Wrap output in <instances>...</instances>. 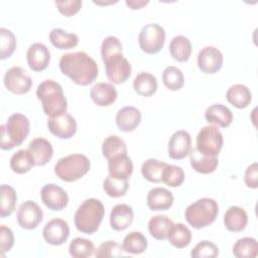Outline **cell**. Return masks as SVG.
<instances>
[{"label": "cell", "instance_id": "15", "mask_svg": "<svg viewBox=\"0 0 258 258\" xmlns=\"http://www.w3.org/2000/svg\"><path fill=\"white\" fill-rule=\"evenodd\" d=\"M48 130L60 139L73 137L77 131V122L69 113H63L56 117H50L47 121Z\"/></svg>", "mask_w": 258, "mask_h": 258}, {"label": "cell", "instance_id": "45", "mask_svg": "<svg viewBox=\"0 0 258 258\" xmlns=\"http://www.w3.org/2000/svg\"><path fill=\"white\" fill-rule=\"evenodd\" d=\"M190 255L194 258H215L219 255V248L213 242L204 240L194 247Z\"/></svg>", "mask_w": 258, "mask_h": 258}, {"label": "cell", "instance_id": "11", "mask_svg": "<svg viewBox=\"0 0 258 258\" xmlns=\"http://www.w3.org/2000/svg\"><path fill=\"white\" fill-rule=\"evenodd\" d=\"M104 64L108 80L116 85L125 83L131 75V64L123 53L108 58Z\"/></svg>", "mask_w": 258, "mask_h": 258}, {"label": "cell", "instance_id": "26", "mask_svg": "<svg viewBox=\"0 0 258 258\" xmlns=\"http://www.w3.org/2000/svg\"><path fill=\"white\" fill-rule=\"evenodd\" d=\"M191 167L199 173L209 174L214 172L219 164L218 156H208L199 152L196 148L189 152Z\"/></svg>", "mask_w": 258, "mask_h": 258}, {"label": "cell", "instance_id": "29", "mask_svg": "<svg viewBox=\"0 0 258 258\" xmlns=\"http://www.w3.org/2000/svg\"><path fill=\"white\" fill-rule=\"evenodd\" d=\"M157 80L148 72H140L133 80L134 91L142 97H150L157 91Z\"/></svg>", "mask_w": 258, "mask_h": 258}, {"label": "cell", "instance_id": "18", "mask_svg": "<svg viewBox=\"0 0 258 258\" xmlns=\"http://www.w3.org/2000/svg\"><path fill=\"white\" fill-rule=\"evenodd\" d=\"M27 150L31 154L35 166H43L47 164L53 156V147L49 140L43 137H36L32 139Z\"/></svg>", "mask_w": 258, "mask_h": 258}, {"label": "cell", "instance_id": "13", "mask_svg": "<svg viewBox=\"0 0 258 258\" xmlns=\"http://www.w3.org/2000/svg\"><path fill=\"white\" fill-rule=\"evenodd\" d=\"M224 57L222 52L214 46L203 47L197 56V64L205 74H215L223 67Z\"/></svg>", "mask_w": 258, "mask_h": 258}, {"label": "cell", "instance_id": "46", "mask_svg": "<svg viewBox=\"0 0 258 258\" xmlns=\"http://www.w3.org/2000/svg\"><path fill=\"white\" fill-rule=\"evenodd\" d=\"M123 247L116 241H106L102 243L95 252V256L98 258L107 257H120L122 256Z\"/></svg>", "mask_w": 258, "mask_h": 258}, {"label": "cell", "instance_id": "33", "mask_svg": "<svg viewBox=\"0 0 258 258\" xmlns=\"http://www.w3.org/2000/svg\"><path fill=\"white\" fill-rule=\"evenodd\" d=\"M166 165V162L155 158L146 159L141 165V174L149 182L158 183L161 181L162 172Z\"/></svg>", "mask_w": 258, "mask_h": 258}, {"label": "cell", "instance_id": "17", "mask_svg": "<svg viewBox=\"0 0 258 258\" xmlns=\"http://www.w3.org/2000/svg\"><path fill=\"white\" fill-rule=\"evenodd\" d=\"M28 67L34 72L44 71L50 63V51L47 46L40 42L32 43L26 52Z\"/></svg>", "mask_w": 258, "mask_h": 258}, {"label": "cell", "instance_id": "3", "mask_svg": "<svg viewBox=\"0 0 258 258\" xmlns=\"http://www.w3.org/2000/svg\"><path fill=\"white\" fill-rule=\"evenodd\" d=\"M36 96L41 103L44 114L49 118L67 112L68 102L59 83L53 80H44L37 86Z\"/></svg>", "mask_w": 258, "mask_h": 258}, {"label": "cell", "instance_id": "7", "mask_svg": "<svg viewBox=\"0 0 258 258\" xmlns=\"http://www.w3.org/2000/svg\"><path fill=\"white\" fill-rule=\"evenodd\" d=\"M165 30L157 23L144 25L138 34V44L141 50L147 54L159 52L165 42Z\"/></svg>", "mask_w": 258, "mask_h": 258}, {"label": "cell", "instance_id": "2", "mask_svg": "<svg viewBox=\"0 0 258 258\" xmlns=\"http://www.w3.org/2000/svg\"><path fill=\"white\" fill-rule=\"evenodd\" d=\"M104 215L105 208L100 200L96 198L87 199L78 207L75 213L76 229L83 234L92 235L98 231Z\"/></svg>", "mask_w": 258, "mask_h": 258}, {"label": "cell", "instance_id": "50", "mask_svg": "<svg viewBox=\"0 0 258 258\" xmlns=\"http://www.w3.org/2000/svg\"><path fill=\"white\" fill-rule=\"evenodd\" d=\"M127 6H129L131 9H140L143 6L148 4V1H143V0H127L126 1Z\"/></svg>", "mask_w": 258, "mask_h": 258}, {"label": "cell", "instance_id": "8", "mask_svg": "<svg viewBox=\"0 0 258 258\" xmlns=\"http://www.w3.org/2000/svg\"><path fill=\"white\" fill-rule=\"evenodd\" d=\"M223 144V134L216 126H205L197 135L196 149L205 155L218 156Z\"/></svg>", "mask_w": 258, "mask_h": 258}, {"label": "cell", "instance_id": "22", "mask_svg": "<svg viewBox=\"0 0 258 258\" xmlns=\"http://www.w3.org/2000/svg\"><path fill=\"white\" fill-rule=\"evenodd\" d=\"M133 210L127 204H117L110 213V225L115 231L126 230L133 222Z\"/></svg>", "mask_w": 258, "mask_h": 258}, {"label": "cell", "instance_id": "27", "mask_svg": "<svg viewBox=\"0 0 258 258\" xmlns=\"http://www.w3.org/2000/svg\"><path fill=\"white\" fill-rule=\"evenodd\" d=\"M192 45L184 35L174 36L169 43V52L172 58L178 62H186L191 55Z\"/></svg>", "mask_w": 258, "mask_h": 258}, {"label": "cell", "instance_id": "16", "mask_svg": "<svg viewBox=\"0 0 258 258\" xmlns=\"http://www.w3.org/2000/svg\"><path fill=\"white\" fill-rule=\"evenodd\" d=\"M191 150V136L185 130L175 131L168 141V156L172 159H183Z\"/></svg>", "mask_w": 258, "mask_h": 258}, {"label": "cell", "instance_id": "49", "mask_svg": "<svg viewBox=\"0 0 258 258\" xmlns=\"http://www.w3.org/2000/svg\"><path fill=\"white\" fill-rule=\"evenodd\" d=\"M245 184L250 187L256 189L258 187V164L257 162H253L250 164L246 170L244 175Z\"/></svg>", "mask_w": 258, "mask_h": 258}, {"label": "cell", "instance_id": "47", "mask_svg": "<svg viewBox=\"0 0 258 258\" xmlns=\"http://www.w3.org/2000/svg\"><path fill=\"white\" fill-rule=\"evenodd\" d=\"M55 5L58 11L67 17L76 14L82 7L81 0H68V1H55Z\"/></svg>", "mask_w": 258, "mask_h": 258}, {"label": "cell", "instance_id": "25", "mask_svg": "<svg viewBox=\"0 0 258 258\" xmlns=\"http://www.w3.org/2000/svg\"><path fill=\"white\" fill-rule=\"evenodd\" d=\"M227 101L237 109H245L252 102L250 89L243 84H235L226 92Z\"/></svg>", "mask_w": 258, "mask_h": 258}, {"label": "cell", "instance_id": "30", "mask_svg": "<svg viewBox=\"0 0 258 258\" xmlns=\"http://www.w3.org/2000/svg\"><path fill=\"white\" fill-rule=\"evenodd\" d=\"M191 238V231L187 226L182 223H173L168 231L166 239L173 247L177 249H183L190 244Z\"/></svg>", "mask_w": 258, "mask_h": 258}, {"label": "cell", "instance_id": "10", "mask_svg": "<svg viewBox=\"0 0 258 258\" xmlns=\"http://www.w3.org/2000/svg\"><path fill=\"white\" fill-rule=\"evenodd\" d=\"M16 218L18 225L21 228L25 230H33L42 222L43 212L34 201L27 200L19 206Z\"/></svg>", "mask_w": 258, "mask_h": 258}, {"label": "cell", "instance_id": "9", "mask_svg": "<svg viewBox=\"0 0 258 258\" xmlns=\"http://www.w3.org/2000/svg\"><path fill=\"white\" fill-rule=\"evenodd\" d=\"M3 84L9 92L15 95H23L30 91L32 80L23 68L14 66L5 72Z\"/></svg>", "mask_w": 258, "mask_h": 258}, {"label": "cell", "instance_id": "32", "mask_svg": "<svg viewBox=\"0 0 258 258\" xmlns=\"http://www.w3.org/2000/svg\"><path fill=\"white\" fill-rule=\"evenodd\" d=\"M49 41L58 49H71L79 43V37L76 33L67 32L61 28H53L49 32Z\"/></svg>", "mask_w": 258, "mask_h": 258}, {"label": "cell", "instance_id": "36", "mask_svg": "<svg viewBox=\"0 0 258 258\" xmlns=\"http://www.w3.org/2000/svg\"><path fill=\"white\" fill-rule=\"evenodd\" d=\"M9 165L12 171L17 174L26 173L35 166L33 158L27 149H20L13 153L10 158Z\"/></svg>", "mask_w": 258, "mask_h": 258}, {"label": "cell", "instance_id": "4", "mask_svg": "<svg viewBox=\"0 0 258 258\" xmlns=\"http://www.w3.org/2000/svg\"><path fill=\"white\" fill-rule=\"evenodd\" d=\"M29 130L30 123L26 116L20 113L10 115L6 124L0 127V148L2 150H10L19 146L28 136Z\"/></svg>", "mask_w": 258, "mask_h": 258}, {"label": "cell", "instance_id": "48", "mask_svg": "<svg viewBox=\"0 0 258 258\" xmlns=\"http://www.w3.org/2000/svg\"><path fill=\"white\" fill-rule=\"evenodd\" d=\"M0 242H1V252L4 254L5 252H9L14 245V235L10 228L5 225H1L0 227Z\"/></svg>", "mask_w": 258, "mask_h": 258}, {"label": "cell", "instance_id": "40", "mask_svg": "<svg viewBox=\"0 0 258 258\" xmlns=\"http://www.w3.org/2000/svg\"><path fill=\"white\" fill-rule=\"evenodd\" d=\"M95 246L92 241L77 237L69 245V254L74 258H88L95 254Z\"/></svg>", "mask_w": 258, "mask_h": 258}, {"label": "cell", "instance_id": "44", "mask_svg": "<svg viewBox=\"0 0 258 258\" xmlns=\"http://www.w3.org/2000/svg\"><path fill=\"white\" fill-rule=\"evenodd\" d=\"M123 53V45L120 39L114 35L107 36L101 45V56L102 60L105 61L108 58L122 54Z\"/></svg>", "mask_w": 258, "mask_h": 258}, {"label": "cell", "instance_id": "6", "mask_svg": "<svg viewBox=\"0 0 258 258\" xmlns=\"http://www.w3.org/2000/svg\"><path fill=\"white\" fill-rule=\"evenodd\" d=\"M90 167L91 162L86 155L74 153L59 158L54 165V172L59 179L73 182L87 174Z\"/></svg>", "mask_w": 258, "mask_h": 258}, {"label": "cell", "instance_id": "37", "mask_svg": "<svg viewBox=\"0 0 258 258\" xmlns=\"http://www.w3.org/2000/svg\"><path fill=\"white\" fill-rule=\"evenodd\" d=\"M233 254L238 258H254L258 254V243L255 238L244 237L233 246Z\"/></svg>", "mask_w": 258, "mask_h": 258}, {"label": "cell", "instance_id": "28", "mask_svg": "<svg viewBox=\"0 0 258 258\" xmlns=\"http://www.w3.org/2000/svg\"><path fill=\"white\" fill-rule=\"evenodd\" d=\"M108 170L112 176L128 179L132 174L133 164L127 154H121L108 160Z\"/></svg>", "mask_w": 258, "mask_h": 258}, {"label": "cell", "instance_id": "23", "mask_svg": "<svg viewBox=\"0 0 258 258\" xmlns=\"http://www.w3.org/2000/svg\"><path fill=\"white\" fill-rule=\"evenodd\" d=\"M115 119L116 124L121 131L131 132L139 126L141 122V113L133 106H126L117 112Z\"/></svg>", "mask_w": 258, "mask_h": 258}, {"label": "cell", "instance_id": "38", "mask_svg": "<svg viewBox=\"0 0 258 258\" xmlns=\"http://www.w3.org/2000/svg\"><path fill=\"white\" fill-rule=\"evenodd\" d=\"M162 82L168 90L178 91L184 85L183 73L175 66H168L162 73Z\"/></svg>", "mask_w": 258, "mask_h": 258}, {"label": "cell", "instance_id": "34", "mask_svg": "<svg viewBox=\"0 0 258 258\" xmlns=\"http://www.w3.org/2000/svg\"><path fill=\"white\" fill-rule=\"evenodd\" d=\"M147 239L141 232H130L123 240V251L132 255L142 254L147 248Z\"/></svg>", "mask_w": 258, "mask_h": 258}, {"label": "cell", "instance_id": "41", "mask_svg": "<svg viewBox=\"0 0 258 258\" xmlns=\"http://www.w3.org/2000/svg\"><path fill=\"white\" fill-rule=\"evenodd\" d=\"M0 196H1V209L0 217L5 218L10 216L16 206L17 195L14 188L8 184H2L0 186Z\"/></svg>", "mask_w": 258, "mask_h": 258}, {"label": "cell", "instance_id": "12", "mask_svg": "<svg viewBox=\"0 0 258 258\" xmlns=\"http://www.w3.org/2000/svg\"><path fill=\"white\" fill-rule=\"evenodd\" d=\"M70 235V228L67 221L55 218L48 221L43 230L42 236L45 242L52 246H60L64 244Z\"/></svg>", "mask_w": 258, "mask_h": 258}, {"label": "cell", "instance_id": "21", "mask_svg": "<svg viewBox=\"0 0 258 258\" xmlns=\"http://www.w3.org/2000/svg\"><path fill=\"white\" fill-rule=\"evenodd\" d=\"M232 111L223 104H213L205 111V119L209 124L227 128L233 122Z\"/></svg>", "mask_w": 258, "mask_h": 258}, {"label": "cell", "instance_id": "42", "mask_svg": "<svg viewBox=\"0 0 258 258\" xmlns=\"http://www.w3.org/2000/svg\"><path fill=\"white\" fill-rule=\"evenodd\" d=\"M184 171L180 166L167 164L162 172L161 181L170 187H178L184 181Z\"/></svg>", "mask_w": 258, "mask_h": 258}, {"label": "cell", "instance_id": "14", "mask_svg": "<svg viewBox=\"0 0 258 258\" xmlns=\"http://www.w3.org/2000/svg\"><path fill=\"white\" fill-rule=\"evenodd\" d=\"M40 197L42 203L51 211H61L69 203L67 191L54 183L43 185L40 190Z\"/></svg>", "mask_w": 258, "mask_h": 258}, {"label": "cell", "instance_id": "19", "mask_svg": "<svg viewBox=\"0 0 258 258\" xmlns=\"http://www.w3.org/2000/svg\"><path fill=\"white\" fill-rule=\"evenodd\" d=\"M90 97L97 106L108 107L117 100L118 92L113 84L100 82L92 86Z\"/></svg>", "mask_w": 258, "mask_h": 258}, {"label": "cell", "instance_id": "31", "mask_svg": "<svg viewBox=\"0 0 258 258\" xmlns=\"http://www.w3.org/2000/svg\"><path fill=\"white\" fill-rule=\"evenodd\" d=\"M173 222L164 215H156L150 218L148 222V232L152 238L159 241H164Z\"/></svg>", "mask_w": 258, "mask_h": 258}, {"label": "cell", "instance_id": "43", "mask_svg": "<svg viewBox=\"0 0 258 258\" xmlns=\"http://www.w3.org/2000/svg\"><path fill=\"white\" fill-rule=\"evenodd\" d=\"M16 48V38L13 32L7 28H0V58L10 57Z\"/></svg>", "mask_w": 258, "mask_h": 258}, {"label": "cell", "instance_id": "20", "mask_svg": "<svg viewBox=\"0 0 258 258\" xmlns=\"http://www.w3.org/2000/svg\"><path fill=\"white\" fill-rule=\"evenodd\" d=\"M173 201L172 192L163 187L151 188L146 197L147 207L151 211H166L171 208Z\"/></svg>", "mask_w": 258, "mask_h": 258}, {"label": "cell", "instance_id": "39", "mask_svg": "<svg viewBox=\"0 0 258 258\" xmlns=\"http://www.w3.org/2000/svg\"><path fill=\"white\" fill-rule=\"evenodd\" d=\"M104 191L112 198H120L126 195L129 189L128 179L108 175L103 182Z\"/></svg>", "mask_w": 258, "mask_h": 258}, {"label": "cell", "instance_id": "5", "mask_svg": "<svg viewBox=\"0 0 258 258\" xmlns=\"http://www.w3.org/2000/svg\"><path fill=\"white\" fill-rule=\"evenodd\" d=\"M219 214L218 203L212 198H201L187 206L184 212L186 222L195 229L212 224Z\"/></svg>", "mask_w": 258, "mask_h": 258}, {"label": "cell", "instance_id": "1", "mask_svg": "<svg viewBox=\"0 0 258 258\" xmlns=\"http://www.w3.org/2000/svg\"><path fill=\"white\" fill-rule=\"evenodd\" d=\"M59 69L63 75L80 86L92 84L99 75V68L96 61L83 51L70 52L61 55Z\"/></svg>", "mask_w": 258, "mask_h": 258}, {"label": "cell", "instance_id": "35", "mask_svg": "<svg viewBox=\"0 0 258 258\" xmlns=\"http://www.w3.org/2000/svg\"><path fill=\"white\" fill-rule=\"evenodd\" d=\"M102 153L108 160L117 155L127 154L126 142L118 135H109L103 141Z\"/></svg>", "mask_w": 258, "mask_h": 258}, {"label": "cell", "instance_id": "24", "mask_svg": "<svg viewBox=\"0 0 258 258\" xmlns=\"http://www.w3.org/2000/svg\"><path fill=\"white\" fill-rule=\"evenodd\" d=\"M248 224V215L247 212L239 207L232 206L230 207L224 215V226L225 228L234 233L243 231Z\"/></svg>", "mask_w": 258, "mask_h": 258}]
</instances>
